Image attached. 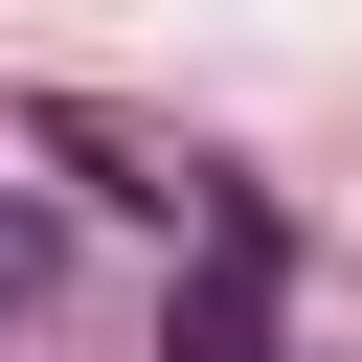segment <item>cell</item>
<instances>
[{
    "label": "cell",
    "instance_id": "7a4b0ae2",
    "mask_svg": "<svg viewBox=\"0 0 362 362\" xmlns=\"http://www.w3.org/2000/svg\"><path fill=\"white\" fill-rule=\"evenodd\" d=\"M23 294H45V226H23V204H0V317H23Z\"/></svg>",
    "mask_w": 362,
    "mask_h": 362
},
{
    "label": "cell",
    "instance_id": "6da1fadb",
    "mask_svg": "<svg viewBox=\"0 0 362 362\" xmlns=\"http://www.w3.org/2000/svg\"><path fill=\"white\" fill-rule=\"evenodd\" d=\"M158 362H272V226H249V204L204 226V272H181V317H158Z\"/></svg>",
    "mask_w": 362,
    "mask_h": 362
}]
</instances>
